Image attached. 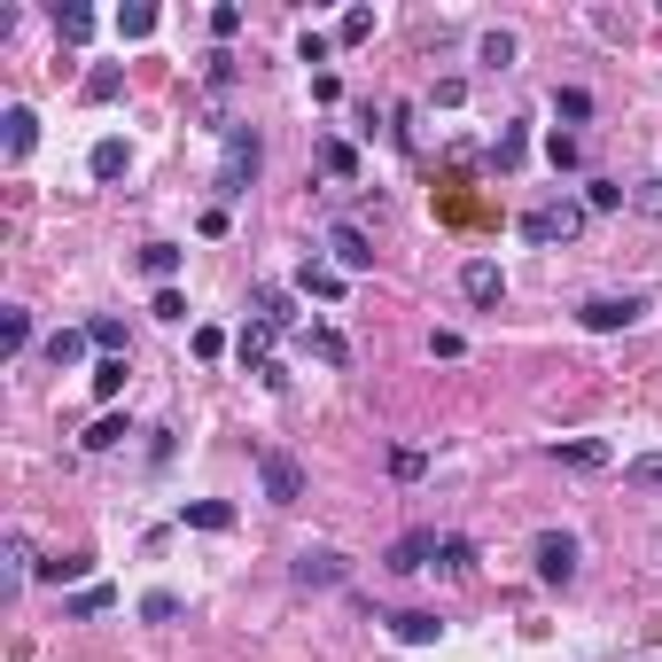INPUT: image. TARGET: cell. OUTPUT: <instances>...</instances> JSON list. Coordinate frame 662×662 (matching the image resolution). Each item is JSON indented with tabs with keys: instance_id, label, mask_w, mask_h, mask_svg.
Instances as JSON below:
<instances>
[{
	"instance_id": "cell-1",
	"label": "cell",
	"mask_w": 662,
	"mask_h": 662,
	"mask_svg": "<svg viewBox=\"0 0 662 662\" xmlns=\"http://www.w3.org/2000/svg\"><path fill=\"white\" fill-rule=\"evenodd\" d=\"M258 164H266V141H258V125H226V148H218V203H234V195H250V180H258Z\"/></svg>"
},
{
	"instance_id": "cell-22",
	"label": "cell",
	"mask_w": 662,
	"mask_h": 662,
	"mask_svg": "<svg viewBox=\"0 0 662 662\" xmlns=\"http://www.w3.org/2000/svg\"><path fill=\"white\" fill-rule=\"evenodd\" d=\"M304 351H312V359H327V367H344V359H351V344L336 336V327H312V336H304Z\"/></svg>"
},
{
	"instance_id": "cell-15",
	"label": "cell",
	"mask_w": 662,
	"mask_h": 662,
	"mask_svg": "<svg viewBox=\"0 0 662 662\" xmlns=\"http://www.w3.org/2000/svg\"><path fill=\"white\" fill-rule=\"evenodd\" d=\"M553 460L561 468H608V445L601 437H569V445H553Z\"/></svg>"
},
{
	"instance_id": "cell-31",
	"label": "cell",
	"mask_w": 662,
	"mask_h": 662,
	"mask_svg": "<svg viewBox=\"0 0 662 662\" xmlns=\"http://www.w3.org/2000/svg\"><path fill=\"white\" fill-rule=\"evenodd\" d=\"M553 117H593V94L585 87H553Z\"/></svg>"
},
{
	"instance_id": "cell-28",
	"label": "cell",
	"mask_w": 662,
	"mask_h": 662,
	"mask_svg": "<svg viewBox=\"0 0 662 662\" xmlns=\"http://www.w3.org/2000/svg\"><path fill=\"white\" fill-rule=\"evenodd\" d=\"M437 569H445V576H468V569H475V546H468V538H445V546H437Z\"/></svg>"
},
{
	"instance_id": "cell-21",
	"label": "cell",
	"mask_w": 662,
	"mask_h": 662,
	"mask_svg": "<svg viewBox=\"0 0 662 662\" xmlns=\"http://www.w3.org/2000/svg\"><path fill=\"white\" fill-rule=\"evenodd\" d=\"M87 336H94V351H102V359H125V319H110V312H102V319H87Z\"/></svg>"
},
{
	"instance_id": "cell-38",
	"label": "cell",
	"mask_w": 662,
	"mask_h": 662,
	"mask_svg": "<svg viewBox=\"0 0 662 662\" xmlns=\"http://www.w3.org/2000/svg\"><path fill=\"white\" fill-rule=\"evenodd\" d=\"M422 468H429V452H413V445H405V452H390V475H397V483H413Z\"/></svg>"
},
{
	"instance_id": "cell-27",
	"label": "cell",
	"mask_w": 662,
	"mask_h": 662,
	"mask_svg": "<svg viewBox=\"0 0 662 662\" xmlns=\"http://www.w3.org/2000/svg\"><path fill=\"white\" fill-rule=\"evenodd\" d=\"M156 32V9L148 0H133V9H117V40H148Z\"/></svg>"
},
{
	"instance_id": "cell-9",
	"label": "cell",
	"mask_w": 662,
	"mask_h": 662,
	"mask_svg": "<svg viewBox=\"0 0 662 662\" xmlns=\"http://www.w3.org/2000/svg\"><path fill=\"white\" fill-rule=\"evenodd\" d=\"M32 141H40V117H32L24 102H9V110H0V148H9V164H24Z\"/></svg>"
},
{
	"instance_id": "cell-6",
	"label": "cell",
	"mask_w": 662,
	"mask_h": 662,
	"mask_svg": "<svg viewBox=\"0 0 662 662\" xmlns=\"http://www.w3.org/2000/svg\"><path fill=\"white\" fill-rule=\"evenodd\" d=\"M437 530H405V538H390V553H382V569L390 576H413V569H437Z\"/></svg>"
},
{
	"instance_id": "cell-30",
	"label": "cell",
	"mask_w": 662,
	"mask_h": 662,
	"mask_svg": "<svg viewBox=\"0 0 662 662\" xmlns=\"http://www.w3.org/2000/svg\"><path fill=\"white\" fill-rule=\"evenodd\" d=\"M125 437H133V429H125V422H117V413H110V422H94V429H87V452H117Z\"/></svg>"
},
{
	"instance_id": "cell-34",
	"label": "cell",
	"mask_w": 662,
	"mask_h": 662,
	"mask_svg": "<svg viewBox=\"0 0 662 662\" xmlns=\"http://www.w3.org/2000/svg\"><path fill=\"white\" fill-rule=\"evenodd\" d=\"M483 63L507 70V63H515V32H483Z\"/></svg>"
},
{
	"instance_id": "cell-26",
	"label": "cell",
	"mask_w": 662,
	"mask_h": 662,
	"mask_svg": "<svg viewBox=\"0 0 662 662\" xmlns=\"http://www.w3.org/2000/svg\"><path fill=\"white\" fill-rule=\"evenodd\" d=\"M296 289H304V296H344V273H336V266H304Z\"/></svg>"
},
{
	"instance_id": "cell-10",
	"label": "cell",
	"mask_w": 662,
	"mask_h": 662,
	"mask_svg": "<svg viewBox=\"0 0 662 662\" xmlns=\"http://www.w3.org/2000/svg\"><path fill=\"white\" fill-rule=\"evenodd\" d=\"M460 296H468V304H500V296H507V273L491 266V258H468V266H460Z\"/></svg>"
},
{
	"instance_id": "cell-12",
	"label": "cell",
	"mask_w": 662,
	"mask_h": 662,
	"mask_svg": "<svg viewBox=\"0 0 662 662\" xmlns=\"http://www.w3.org/2000/svg\"><path fill=\"white\" fill-rule=\"evenodd\" d=\"M87 569H94L87 553H47V561H40V585H55V593H63V585H87Z\"/></svg>"
},
{
	"instance_id": "cell-29",
	"label": "cell",
	"mask_w": 662,
	"mask_h": 662,
	"mask_svg": "<svg viewBox=\"0 0 662 662\" xmlns=\"http://www.w3.org/2000/svg\"><path fill=\"white\" fill-rule=\"evenodd\" d=\"M523 148H530V133H523V125H507V133H500V148H491V164H500V172H515Z\"/></svg>"
},
{
	"instance_id": "cell-35",
	"label": "cell",
	"mask_w": 662,
	"mask_h": 662,
	"mask_svg": "<svg viewBox=\"0 0 662 662\" xmlns=\"http://www.w3.org/2000/svg\"><path fill=\"white\" fill-rule=\"evenodd\" d=\"M319 156H327V172H336V180H351V172H359V156H351V141H327Z\"/></svg>"
},
{
	"instance_id": "cell-18",
	"label": "cell",
	"mask_w": 662,
	"mask_h": 662,
	"mask_svg": "<svg viewBox=\"0 0 662 662\" xmlns=\"http://www.w3.org/2000/svg\"><path fill=\"white\" fill-rule=\"evenodd\" d=\"M180 523L188 530H234V507L226 500H195V507H180Z\"/></svg>"
},
{
	"instance_id": "cell-32",
	"label": "cell",
	"mask_w": 662,
	"mask_h": 662,
	"mask_svg": "<svg viewBox=\"0 0 662 662\" xmlns=\"http://www.w3.org/2000/svg\"><path fill=\"white\" fill-rule=\"evenodd\" d=\"M110 601H117L110 585H78V593H70V616H102Z\"/></svg>"
},
{
	"instance_id": "cell-39",
	"label": "cell",
	"mask_w": 662,
	"mask_h": 662,
	"mask_svg": "<svg viewBox=\"0 0 662 662\" xmlns=\"http://www.w3.org/2000/svg\"><path fill=\"white\" fill-rule=\"evenodd\" d=\"M367 32H374V9H351V16H344V24H336V40H351V47H359V40H367Z\"/></svg>"
},
{
	"instance_id": "cell-23",
	"label": "cell",
	"mask_w": 662,
	"mask_h": 662,
	"mask_svg": "<svg viewBox=\"0 0 662 662\" xmlns=\"http://www.w3.org/2000/svg\"><path fill=\"white\" fill-rule=\"evenodd\" d=\"M624 483H631V491H662V452H639V460H624Z\"/></svg>"
},
{
	"instance_id": "cell-3",
	"label": "cell",
	"mask_w": 662,
	"mask_h": 662,
	"mask_svg": "<svg viewBox=\"0 0 662 662\" xmlns=\"http://www.w3.org/2000/svg\"><path fill=\"white\" fill-rule=\"evenodd\" d=\"M289 576H296V585H304V593H336V585H344V576H351V561H344L336 546H304V553L289 561Z\"/></svg>"
},
{
	"instance_id": "cell-16",
	"label": "cell",
	"mask_w": 662,
	"mask_h": 662,
	"mask_svg": "<svg viewBox=\"0 0 662 662\" xmlns=\"http://www.w3.org/2000/svg\"><path fill=\"white\" fill-rule=\"evenodd\" d=\"M141 273H148L156 289H172V273H180V250H172V242H148V250H141Z\"/></svg>"
},
{
	"instance_id": "cell-14",
	"label": "cell",
	"mask_w": 662,
	"mask_h": 662,
	"mask_svg": "<svg viewBox=\"0 0 662 662\" xmlns=\"http://www.w3.org/2000/svg\"><path fill=\"white\" fill-rule=\"evenodd\" d=\"M87 327H55V336H47V367H78V359H87Z\"/></svg>"
},
{
	"instance_id": "cell-37",
	"label": "cell",
	"mask_w": 662,
	"mask_h": 662,
	"mask_svg": "<svg viewBox=\"0 0 662 662\" xmlns=\"http://www.w3.org/2000/svg\"><path fill=\"white\" fill-rule=\"evenodd\" d=\"M631 211H639V218H662V180H639V188H631Z\"/></svg>"
},
{
	"instance_id": "cell-11",
	"label": "cell",
	"mask_w": 662,
	"mask_h": 662,
	"mask_svg": "<svg viewBox=\"0 0 662 662\" xmlns=\"http://www.w3.org/2000/svg\"><path fill=\"white\" fill-rule=\"evenodd\" d=\"M390 631H397V647H437V639H445V624H437L429 608H405V616H390Z\"/></svg>"
},
{
	"instance_id": "cell-13",
	"label": "cell",
	"mask_w": 662,
	"mask_h": 662,
	"mask_svg": "<svg viewBox=\"0 0 662 662\" xmlns=\"http://www.w3.org/2000/svg\"><path fill=\"white\" fill-rule=\"evenodd\" d=\"M234 351H242V367H258V374H266V367H273V359H266V351H273V327H266V319H250V327L234 336Z\"/></svg>"
},
{
	"instance_id": "cell-19",
	"label": "cell",
	"mask_w": 662,
	"mask_h": 662,
	"mask_svg": "<svg viewBox=\"0 0 662 662\" xmlns=\"http://www.w3.org/2000/svg\"><path fill=\"white\" fill-rule=\"evenodd\" d=\"M0 344H9V351H32V312H24V304H0Z\"/></svg>"
},
{
	"instance_id": "cell-24",
	"label": "cell",
	"mask_w": 662,
	"mask_h": 662,
	"mask_svg": "<svg viewBox=\"0 0 662 662\" xmlns=\"http://www.w3.org/2000/svg\"><path fill=\"white\" fill-rule=\"evenodd\" d=\"M55 32H63V40H94V9H78V0L63 9V0H55Z\"/></svg>"
},
{
	"instance_id": "cell-2",
	"label": "cell",
	"mask_w": 662,
	"mask_h": 662,
	"mask_svg": "<svg viewBox=\"0 0 662 662\" xmlns=\"http://www.w3.org/2000/svg\"><path fill=\"white\" fill-rule=\"evenodd\" d=\"M576 319H585L593 336H624V327L647 319V304H639L631 289H624V296H585V304H576Z\"/></svg>"
},
{
	"instance_id": "cell-8",
	"label": "cell",
	"mask_w": 662,
	"mask_h": 662,
	"mask_svg": "<svg viewBox=\"0 0 662 662\" xmlns=\"http://www.w3.org/2000/svg\"><path fill=\"white\" fill-rule=\"evenodd\" d=\"M327 250H336V273H367V266H374V242H367V226H351V218L327 226Z\"/></svg>"
},
{
	"instance_id": "cell-41",
	"label": "cell",
	"mask_w": 662,
	"mask_h": 662,
	"mask_svg": "<svg viewBox=\"0 0 662 662\" xmlns=\"http://www.w3.org/2000/svg\"><path fill=\"white\" fill-rule=\"evenodd\" d=\"M234 32H242V9L226 0V9H211V40H234Z\"/></svg>"
},
{
	"instance_id": "cell-42",
	"label": "cell",
	"mask_w": 662,
	"mask_h": 662,
	"mask_svg": "<svg viewBox=\"0 0 662 662\" xmlns=\"http://www.w3.org/2000/svg\"><path fill=\"white\" fill-rule=\"evenodd\" d=\"M156 319H188V296L180 289H156Z\"/></svg>"
},
{
	"instance_id": "cell-7",
	"label": "cell",
	"mask_w": 662,
	"mask_h": 662,
	"mask_svg": "<svg viewBox=\"0 0 662 662\" xmlns=\"http://www.w3.org/2000/svg\"><path fill=\"white\" fill-rule=\"evenodd\" d=\"M576 226H585V203H546L523 218V242H576Z\"/></svg>"
},
{
	"instance_id": "cell-36",
	"label": "cell",
	"mask_w": 662,
	"mask_h": 662,
	"mask_svg": "<svg viewBox=\"0 0 662 662\" xmlns=\"http://www.w3.org/2000/svg\"><path fill=\"white\" fill-rule=\"evenodd\" d=\"M117 390H125V359H102L94 367V397H117Z\"/></svg>"
},
{
	"instance_id": "cell-33",
	"label": "cell",
	"mask_w": 662,
	"mask_h": 662,
	"mask_svg": "<svg viewBox=\"0 0 662 662\" xmlns=\"http://www.w3.org/2000/svg\"><path fill=\"white\" fill-rule=\"evenodd\" d=\"M180 616V593H141V624H172Z\"/></svg>"
},
{
	"instance_id": "cell-40",
	"label": "cell",
	"mask_w": 662,
	"mask_h": 662,
	"mask_svg": "<svg viewBox=\"0 0 662 662\" xmlns=\"http://www.w3.org/2000/svg\"><path fill=\"white\" fill-rule=\"evenodd\" d=\"M616 203H624L616 180H593V188H585V211H616Z\"/></svg>"
},
{
	"instance_id": "cell-20",
	"label": "cell",
	"mask_w": 662,
	"mask_h": 662,
	"mask_svg": "<svg viewBox=\"0 0 662 662\" xmlns=\"http://www.w3.org/2000/svg\"><path fill=\"white\" fill-rule=\"evenodd\" d=\"M117 94H125V70L117 63H94L87 70V102H117Z\"/></svg>"
},
{
	"instance_id": "cell-17",
	"label": "cell",
	"mask_w": 662,
	"mask_h": 662,
	"mask_svg": "<svg viewBox=\"0 0 662 662\" xmlns=\"http://www.w3.org/2000/svg\"><path fill=\"white\" fill-rule=\"evenodd\" d=\"M258 319L273 327V336H281V327H296V296H289V289H258Z\"/></svg>"
},
{
	"instance_id": "cell-4",
	"label": "cell",
	"mask_w": 662,
	"mask_h": 662,
	"mask_svg": "<svg viewBox=\"0 0 662 662\" xmlns=\"http://www.w3.org/2000/svg\"><path fill=\"white\" fill-rule=\"evenodd\" d=\"M258 483H266V500H273V507H296V500H304V468H296L289 452H273V445L258 452Z\"/></svg>"
},
{
	"instance_id": "cell-25",
	"label": "cell",
	"mask_w": 662,
	"mask_h": 662,
	"mask_svg": "<svg viewBox=\"0 0 662 662\" xmlns=\"http://www.w3.org/2000/svg\"><path fill=\"white\" fill-rule=\"evenodd\" d=\"M87 164H94V180H117L133 156H125V141H94V156H87Z\"/></svg>"
},
{
	"instance_id": "cell-5",
	"label": "cell",
	"mask_w": 662,
	"mask_h": 662,
	"mask_svg": "<svg viewBox=\"0 0 662 662\" xmlns=\"http://www.w3.org/2000/svg\"><path fill=\"white\" fill-rule=\"evenodd\" d=\"M530 561H538L546 585H569V576H576V538L569 530H538L530 538Z\"/></svg>"
}]
</instances>
